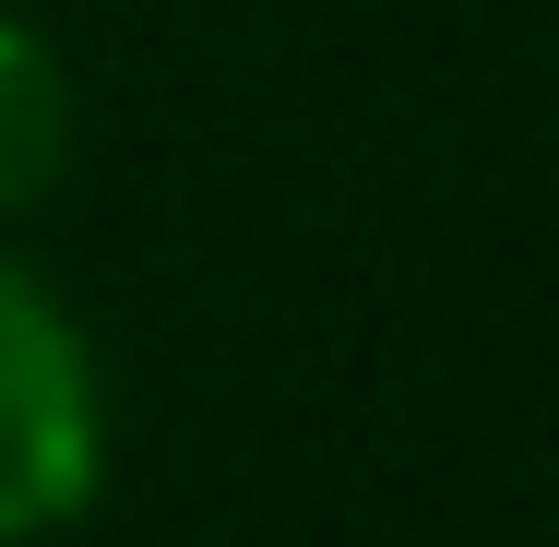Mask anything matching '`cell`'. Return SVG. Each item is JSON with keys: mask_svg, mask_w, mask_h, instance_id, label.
Wrapping results in <instances>:
<instances>
[{"mask_svg": "<svg viewBox=\"0 0 559 547\" xmlns=\"http://www.w3.org/2000/svg\"><path fill=\"white\" fill-rule=\"evenodd\" d=\"M96 476H108L96 357L24 262H0V547L60 536L96 500Z\"/></svg>", "mask_w": 559, "mask_h": 547, "instance_id": "obj_1", "label": "cell"}, {"mask_svg": "<svg viewBox=\"0 0 559 547\" xmlns=\"http://www.w3.org/2000/svg\"><path fill=\"white\" fill-rule=\"evenodd\" d=\"M60 143H72V84H60L48 36H24L0 12V215H24L60 179Z\"/></svg>", "mask_w": 559, "mask_h": 547, "instance_id": "obj_2", "label": "cell"}]
</instances>
